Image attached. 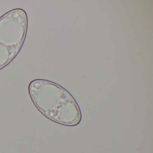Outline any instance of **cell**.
<instances>
[{"mask_svg": "<svg viewBox=\"0 0 153 153\" xmlns=\"http://www.w3.org/2000/svg\"><path fill=\"white\" fill-rule=\"evenodd\" d=\"M28 92L37 110L52 121L68 126H76L81 121V111L76 102L59 85L36 79L29 84Z\"/></svg>", "mask_w": 153, "mask_h": 153, "instance_id": "6da1fadb", "label": "cell"}, {"mask_svg": "<svg viewBox=\"0 0 153 153\" xmlns=\"http://www.w3.org/2000/svg\"><path fill=\"white\" fill-rule=\"evenodd\" d=\"M28 18L22 9H15L0 17V70L16 58L24 45Z\"/></svg>", "mask_w": 153, "mask_h": 153, "instance_id": "7a4b0ae2", "label": "cell"}]
</instances>
